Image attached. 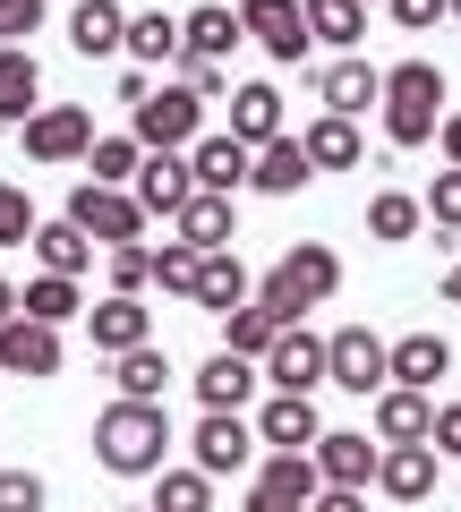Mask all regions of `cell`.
I'll use <instances>...</instances> for the list:
<instances>
[{"label": "cell", "mask_w": 461, "mask_h": 512, "mask_svg": "<svg viewBox=\"0 0 461 512\" xmlns=\"http://www.w3.org/2000/svg\"><path fill=\"white\" fill-rule=\"evenodd\" d=\"M325 350H333V384H342V393H385L393 384V342H376L368 325L325 333Z\"/></svg>", "instance_id": "9"}, {"label": "cell", "mask_w": 461, "mask_h": 512, "mask_svg": "<svg viewBox=\"0 0 461 512\" xmlns=\"http://www.w3.org/2000/svg\"><path fill=\"white\" fill-rule=\"evenodd\" d=\"M18 137H26V163H86L94 154V120L77 103H43Z\"/></svg>", "instance_id": "8"}, {"label": "cell", "mask_w": 461, "mask_h": 512, "mask_svg": "<svg viewBox=\"0 0 461 512\" xmlns=\"http://www.w3.org/2000/svg\"><path fill=\"white\" fill-rule=\"evenodd\" d=\"M120 512H154V504H120Z\"/></svg>", "instance_id": "55"}, {"label": "cell", "mask_w": 461, "mask_h": 512, "mask_svg": "<svg viewBox=\"0 0 461 512\" xmlns=\"http://www.w3.org/2000/svg\"><path fill=\"white\" fill-rule=\"evenodd\" d=\"M188 197H197V171H188V154H146V171H137V205H146L154 222H180Z\"/></svg>", "instance_id": "16"}, {"label": "cell", "mask_w": 461, "mask_h": 512, "mask_svg": "<svg viewBox=\"0 0 461 512\" xmlns=\"http://www.w3.org/2000/svg\"><path fill=\"white\" fill-rule=\"evenodd\" d=\"M265 384H274V393H316V384H333V350H325V333L291 325L274 350H265Z\"/></svg>", "instance_id": "10"}, {"label": "cell", "mask_w": 461, "mask_h": 512, "mask_svg": "<svg viewBox=\"0 0 461 512\" xmlns=\"http://www.w3.org/2000/svg\"><path fill=\"white\" fill-rule=\"evenodd\" d=\"M359 9H368V0H359Z\"/></svg>", "instance_id": "57"}, {"label": "cell", "mask_w": 461, "mask_h": 512, "mask_svg": "<svg viewBox=\"0 0 461 512\" xmlns=\"http://www.w3.org/2000/svg\"><path fill=\"white\" fill-rule=\"evenodd\" d=\"M35 111H43V69H35V52H26V43H9V52H0V120L26 128Z\"/></svg>", "instance_id": "22"}, {"label": "cell", "mask_w": 461, "mask_h": 512, "mask_svg": "<svg viewBox=\"0 0 461 512\" xmlns=\"http://www.w3.org/2000/svg\"><path fill=\"white\" fill-rule=\"evenodd\" d=\"M427 222H436V231H461V171H436V188H427Z\"/></svg>", "instance_id": "45"}, {"label": "cell", "mask_w": 461, "mask_h": 512, "mask_svg": "<svg viewBox=\"0 0 461 512\" xmlns=\"http://www.w3.org/2000/svg\"><path fill=\"white\" fill-rule=\"evenodd\" d=\"M453 26H461V0H453Z\"/></svg>", "instance_id": "56"}, {"label": "cell", "mask_w": 461, "mask_h": 512, "mask_svg": "<svg viewBox=\"0 0 461 512\" xmlns=\"http://www.w3.org/2000/svg\"><path fill=\"white\" fill-rule=\"evenodd\" d=\"M240 512H308V504H291V495H274V487H248Z\"/></svg>", "instance_id": "52"}, {"label": "cell", "mask_w": 461, "mask_h": 512, "mask_svg": "<svg viewBox=\"0 0 461 512\" xmlns=\"http://www.w3.org/2000/svg\"><path fill=\"white\" fill-rule=\"evenodd\" d=\"M436 444H385V470H376V487L393 495V504H427L436 495Z\"/></svg>", "instance_id": "20"}, {"label": "cell", "mask_w": 461, "mask_h": 512, "mask_svg": "<svg viewBox=\"0 0 461 512\" xmlns=\"http://www.w3.org/2000/svg\"><path fill=\"white\" fill-rule=\"evenodd\" d=\"M154 512H214V478L188 461V470H163L154 478Z\"/></svg>", "instance_id": "39"}, {"label": "cell", "mask_w": 461, "mask_h": 512, "mask_svg": "<svg viewBox=\"0 0 461 512\" xmlns=\"http://www.w3.org/2000/svg\"><path fill=\"white\" fill-rule=\"evenodd\" d=\"M248 393H257V359H240V350H214L197 367V402L205 410H240Z\"/></svg>", "instance_id": "26"}, {"label": "cell", "mask_w": 461, "mask_h": 512, "mask_svg": "<svg viewBox=\"0 0 461 512\" xmlns=\"http://www.w3.org/2000/svg\"><path fill=\"white\" fill-rule=\"evenodd\" d=\"M427 436H436V402L410 384H385L376 393V444H427Z\"/></svg>", "instance_id": "19"}, {"label": "cell", "mask_w": 461, "mask_h": 512, "mask_svg": "<svg viewBox=\"0 0 461 512\" xmlns=\"http://www.w3.org/2000/svg\"><path fill=\"white\" fill-rule=\"evenodd\" d=\"M163 384H171V359H163L154 342L120 359V402H163Z\"/></svg>", "instance_id": "40"}, {"label": "cell", "mask_w": 461, "mask_h": 512, "mask_svg": "<svg viewBox=\"0 0 461 512\" xmlns=\"http://www.w3.org/2000/svg\"><path fill=\"white\" fill-rule=\"evenodd\" d=\"M35 231L43 222H35V205H26V188L0 180V248H35Z\"/></svg>", "instance_id": "42"}, {"label": "cell", "mask_w": 461, "mask_h": 512, "mask_svg": "<svg viewBox=\"0 0 461 512\" xmlns=\"http://www.w3.org/2000/svg\"><path fill=\"white\" fill-rule=\"evenodd\" d=\"M427 444H436L444 461H461V402H444V410H436V436H427Z\"/></svg>", "instance_id": "48"}, {"label": "cell", "mask_w": 461, "mask_h": 512, "mask_svg": "<svg viewBox=\"0 0 461 512\" xmlns=\"http://www.w3.org/2000/svg\"><path fill=\"white\" fill-rule=\"evenodd\" d=\"M257 436L274 444V453H316V436H325V419H316V393H274V402L257 410Z\"/></svg>", "instance_id": "17"}, {"label": "cell", "mask_w": 461, "mask_h": 512, "mask_svg": "<svg viewBox=\"0 0 461 512\" xmlns=\"http://www.w3.org/2000/svg\"><path fill=\"white\" fill-rule=\"evenodd\" d=\"M308 512H368V487H325Z\"/></svg>", "instance_id": "49"}, {"label": "cell", "mask_w": 461, "mask_h": 512, "mask_svg": "<svg viewBox=\"0 0 461 512\" xmlns=\"http://www.w3.org/2000/svg\"><path fill=\"white\" fill-rule=\"evenodd\" d=\"M35 256H43V274H69V282H77V274L94 265V239L60 214V222H43V231H35Z\"/></svg>", "instance_id": "32"}, {"label": "cell", "mask_w": 461, "mask_h": 512, "mask_svg": "<svg viewBox=\"0 0 461 512\" xmlns=\"http://www.w3.org/2000/svg\"><path fill=\"white\" fill-rule=\"evenodd\" d=\"M436 146H444V171H461V111H444V128H436Z\"/></svg>", "instance_id": "51"}, {"label": "cell", "mask_w": 461, "mask_h": 512, "mask_svg": "<svg viewBox=\"0 0 461 512\" xmlns=\"http://www.w3.org/2000/svg\"><path fill=\"white\" fill-rule=\"evenodd\" d=\"M129 137H137L146 154H188V146L205 137V103H197L188 86H163L146 111H129Z\"/></svg>", "instance_id": "5"}, {"label": "cell", "mask_w": 461, "mask_h": 512, "mask_svg": "<svg viewBox=\"0 0 461 512\" xmlns=\"http://www.w3.org/2000/svg\"><path fill=\"white\" fill-rule=\"evenodd\" d=\"M257 487L291 495V504H316V495H325V470H316V453H274V461L257 470Z\"/></svg>", "instance_id": "36"}, {"label": "cell", "mask_w": 461, "mask_h": 512, "mask_svg": "<svg viewBox=\"0 0 461 512\" xmlns=\"http://www.w3.org/2000/svg\"><path fill=\"white\" fill-rule=\"evenodd\" d=\"M94 461L111 478H163L171 470V410L163 402H103L94 410Z\"/></svg>", "instance_id": "1"}, {"label": "cell", "mask_w": 461, "mask_h": 512, "mask_svg": "<svg viewBox=\"0 0 461 512\" xmlns=\"http://www.w3.org/2000/svg\"><path fill=\"white\" fill-rule=\"evenodd\" d=\"M43 35V0H0V43H26Z\"/></svg>", "instance_id": "46"}, {"label": "cell", "mask_w": 461, "mask_h": 512, "mask_svg": "<svg viewBox=\"0 0 461 512\" xmlns=\"http://www.w3.org/2000/svg\"><path fill=\"white\" fill-rule=\"evenodd\" d=\"M43 504H52V487L35 470H0V512H43Z\"/></svg>", "instance_id": "44"}, {"label": "cell", "mask_w": 461, "mask_h": 512, "mask_svg": "<svg viewBox=\"0 0 461 512\" xmlns=\"http://www.w3.org/2000/svg\"><path fill=\"white\" fill-rule=\"evenodd\" d=\"M69 222H77V231H86L94 239V248H137V239H146V205H137V188H103V180H77L69 188Z\"/></svg>", "instance_id": "4"}, {"label": "cell", "mask_w": 461, "mask_h": 512, "mask_svg": "<svg viewBox=\"0 0 461 512\" xmlns=\"http://www.w3.org/2000/svg\"><path fill=\"white\" fill-rule=\"evenodd\" d=\"M240 26H248V43H257L265 60H282V69H299V60L316 52V35H308V0H248Z\"/></svg>", "instance_id": "6"}, {"label": "cell", "mask_w": 461, "mask_h": 512, "mask_svg": "<svg viewBox=\"0 0 461 512\" xmlns=\"http://www.w3.org/2000/svg\"><path fill=\"white\" fill-rule=\"evenodd\" d=\"M257 419H240V410H205L197 419V436H188V453H197V470L205 478H240L248 461H257Z\"/></svg>", "instance_id": "7"}, {"label": "cell", "mask_w": 461, "mask_h": 512, "mask_svg": "<svg viewBox=\"0 0 461 512\" xmlns=\"http://www.w3.org/2000/svg\"><path fill=\"white\" fill-rule=\"evenodd\" d=\"M69 43H77L86 60L129 52V9H120V0H77V9H69Z\"/></svg>", "instance_id": "21"}, {"label": "cell", "mask_w": 461, "mask_h": 512, "mask_svg": "<svg viewBox=\"0 0 461 512\" xmlns=\"http://www.w3.org/2000/svg\"><path fill=\"white\" fill-rule=\"evenodd\" d=\"M333 291H342V256H333L325 239H299V248L282 256L274 274L257 282V308H274L282 325H299V316H308V308H325Z\"/></svg>", "instance_id": "2"}, {"label": "cell", "mask_w": 461, "mask_h": 512, "mask_svg": "<svg viewBox=\"0 0 461 512\" xmlns=\"http://www.w3.org/2000/svg\"><path fill=\"white\" fill-rule=\"evenodd\" d=\"M299 146H308L316 171H359V154H368V146H359V128H351V120H333V111H316V120L299 128Z\"/></svg>", "instance_id": "29"}, {"label": "cell", "mask_w": 461, "mask_h": 512, "mask_svg": "<svg viewBox=\"0 0 461 512\" xmlns=\"http://www.w3.org/2000/svg\"><path fill=\"white\" fill-rule=\"evenodd\" d=\"M436 376H453V342H444V333H402V342H393V384L436 393Z\"/></svg>", "instance_id": "23"}, {"label": "cell", "mask_w": 461, "mask_h": 512, "mask_svg": "<svg viewBox=\"0 0 461 512\" xmlns=\"http://www.w3.org/2000/svg\"><path fill=\"white\" fill-rule=\"evenodd\" d=\"M0 52H9V43H0Z\"/></svg>", "instance_id": "58"}, {"label": "cell", "mask_w": 461, "mask_h": 512, "mask_svg": "<svg viewBox=\"0 0 461 512\" xmlns=\"http://www.w3.org/2000/svg\"><path fill=\"white\" fill-rule=\"evenodd\" d=\"M86 171H94L103 188H137V171H146V146H137V137H94Z\"/></svg>", "instance_id": "38"}, {"label": "cell", "mask_w": 461, "mask_h": 512, "mask_svg": "<svg viewBox=\"0 0 461 512\" xmlns=\"http://www.w3.org/2000/svg\"><path fill=\"white\" fill-rule=\"evenodd\" d=\"M188 171H197L205 197H240V188L257 180V146H240L231 128H214V137H197V146H188Z\"/></svg>", "instance_id": "11"}, {"label": "cell", "mask_w": 461, "mask_h": 512, "mask_svg": "<svg viewBox=\"0 0 461 512\" xmlns=\"http://www.w3.org/2000/svg\"><path fill=\"white\" fill-rule=\"evenodd\" d=\"M316 103L333 111V120H359L368 103H385V69H368V60H333V69H316Z\"/></svg>", "instance_id": "15"}, {"label": "cell", "mask_w": 461, "mask_h": 512, "mask_svg": "<svg viewBox=\"0 0 461 512\" xmlns=\"http://www.w3.org/2000/svg\"><path fill=\"white\" fill-rule=\"evenodd\" d=\"M231 137H240V146H274V137H291V128H282V94L265 86V77L231 94Z\"/></svg>", "instance_id": "27"}, {"label": "cell", "mask_w": 461, "mask_h": 512, "mask_svg": "<svg viewBox=\"0 0 461 512\" xmlns=\"http://www.w3.org/2000/svg\"><path fill=\"white\" fill-rule=\"evenodd\" d=\"M129 60H137V69L180 60V18H171V9H137V18H129Z\"/></svg>", "instance_id": "33"}, {"label": "cell", "mask_w": 461, "mask_h": 512, "mask_svg": "<svg viewBox=\"0 0 461 512\" xmlns=\"http://www.w3.org/2000/svg\"><path fill=\"white\" fill-rule=\"evenodd\" d=\"M248 299H257L248 265H240L231 248H214V256H205V282H197V308H205V316H231V308H248Z\"/></svg>", "instance_id": "28"}, {"label": "cell", "mask_w": 461, "mask_h": 512, "mask_svg": "<svg viewBox=\"0 0 461 512\" xmlns=\"http://www.w3.org/2000/svg\"><path fill=\"white\" fill-rule=\"evenodd\" d=\"M18 316H26V291H18V282H0V333L18 325Z\"/></svg>", "instance_id": "53"}, {"label": "cell", "mask_w": 461, "mask_h": 512, "mask_svg": "<svg viewBox=\"0 0 461 512\" xmlns=\"http://www.w3.org/2000/svg\"><path fill=\"white\" fill-rule=\"evenodd\" d=\"M60 325H35V316H18V325L0 333V376H26V384H43V376H60Z\"/></svg>", "instance_id": "13"}, {"label": "cell", "mask_w": 461, "mask_h": 512, "mask_svg": "<svg viewBox=\"0 0 461 512\" xmlns=\"http://www.w3.org/2000/svg\"><path fill=\"white\" fill-rule=\"evenodd\" d=\"M103 274H111V291H120V299H146L154 291V248H146V239H137V248H111Z\"/></svg>", "instance_id": "41"}, {"label": "cell", "mask_w": 461, "mask_h": 512, "mask_svg": "<svg viewBox=\"0 0 461 512\" xmlns=\"http://www.w3.org/2000/svg\"><path fill=\"white\" fill-rule=\"evenodd\" d=\"M308 35H316V43H333V52L351 60V52H359V35H368V9H359V0H308Z\"/></svg>", "instance_id": "34"}, {"label": "cell", "mask_w": 461, "mask_h": 512, "mask_svg": "<svg viewBox=\"0 0 461 512\" xmlns=\"http://www.w3.org/2000/svg\"><path fill=\"white\" fill-rule=\"evenodd\" d=\"M180 86L197 94V103H231V94H240V86H231V69H222V60H180Z\"/></svg>", "instance_id": "43"}, {"label": "cell", "mask_w": 461, "mask_h": 512, "mask_svg": "<svg viewBox=\"0 0 461 512\" xmlns=\"http://www.w3.org/2000/svg\"><path fill=\"white\" fill-rule=\"evenodd\" d=\"M86 333H94V350H103V359H129V350L154 342V308H146V299H120V291H111L103 308H86Z\"/></svg>", "instance_id": "14"}, {"label": "cell", "mask_w": 461, "mask_h": 512, "mask_svg": "<svg viewBox=\"0 0 461 512\" xmlns=\"http://www.w3.org/2000/svg\"><path fill=\"white\" fill-rule=\"evenodd\" d=\"M393 9V26H410V35H427L436 18H453V0H385Z\"/></svg>", "instance_id": "47"}, {"label": "cell", "mask_w": 461, "mask_h": 512, "mask_svg": "<svg viewBox=\"0 0 461 512\" xmlns=\"http://www.w3.org/2000/svg\"><path fill=\"white\" fill-rule=\"evenodd\" d=\"M316 180V163H308V146L299 137H274V146H257V197H299V188Z\"/></svg>", "instance_id": "25"}, {"label": "cell", "mask_w": 461, "mask_h": 512, "mask_svg": "<svg viewBox=\"0 0 461 512\" xmlns=\"http://www.w3.org/2000/svg\"><path fill=\"white\" fill-rule=\"evenodd\" d=\"M419 222H427V197H410V188H376L368 197V239H385V248L419 239Z\"/></svg>", "instance_id": "30"}, {"label": "cell", "mask_w": 461, "mask_h": 512, "mask_svg": "<svg viewBox=\"0 0 461 512\" xmlns=\"http://www.w3.org/2000/svg\"><path fill=\"white\" fill-rule=\"evenodd\" d=\"M120 103L146 111V103H154V77H146V69H120Z\"/></svg>", "instance_id": "50"}, {"label": "cell", "mask_w": 461, "mask_h": 512, "mask_svg": "<svg viewBox=\"0 0 461 512\" xmlns=\"http://www.w3.org/2000/svg\"><path fill=\"white\" fill-rule=\"evenodd\" d=\"M436 128H444V69L436 60L385 69V137L393 146H436Z\"/></svg>", "instance_id": "3"}, {"label": "cell", "mask_w": 461, "mask_h": 512, "mask_svg": "<svg viewBox=\"0 0 461 512\" xmlns=\"http://www.w3.org/2000/svg\"><path fill=\"white\" fill-rule=\"evenodd\" d=\"M26 316H35V325H77V316H86V291H77L69 274H35L26 282Z\"/></svg>", "instance_id": "35"}, {"label": "cell", "mask_w": 461, "mask_h": 512, "mask_svg": "<svg viewBox=\"0 0 461 512\" xmlns=\"http://www.w3.org/2000/svg\"><path fill=\"white\" fill-rule=\"evenodd\" d=\"M248 43L240 9H222V0H205V9H188L180 18V60H231Z\"/></svg>", "instance_id": "18"}, {"label": "cell", "mask_w": 461, "mask_h": 512, "mask_svg": "<svg viewBox=\"0 0 461 512\" xmlns=\"http://www.w3.org/2000/svg\"><path fill=\"white\" fill-rule=\"evenodd\" d=\"M171 239H188V248L197 256H214V248H231V239H240V214H231V197H188V214L171 222Z\"/></svg>", "instance_id": "24"}, {"label": "cell", "mask_w": 461, "mask_h": 512, "mask_svg": "<svg viewBox=\"0 0 461 512\" xmlns=\"http://www.w3.org/2000/svg\"><path fill=\"white\" fill-rule=\"evenodd\" d=\"M197 282H205V256L188 248V239H163V248H154V291L197 299Z\"/></svg>", "instance_id": "37"}, {"label": "cell", "mask_w": 461, "mask_h": 512, "mask_svg": "<svg viewBox=\"0 0 461 512\" xmlns=\"http://www.w3.org/2000/svg\"><path fill=\"white\" fill-rule=\"evenodd\" d=\"M282 333H291V325H282L274 308H257V299H248V308H231V316H222V350H240V359H257V367H265V350H274Z\"/></svg>", "instance_id": "31"}, {"label": "cell", "mask_w": 461, "mask_h": 512, "mask_svg": "<svg viewBox=\"0 0 461 512\" xmlns=\"http://www.w3.org/2000/svg\"><path fill=\"white\" fill-rule=\"evenodd\" d=\"M444 299H453V308H461V256H453V274H444Z\"/></svg>", "instance_id": "54"}, {"label": "cell", "mask_w": 461, "mask_h": 512, "mask_svg": "<svg viewBox=\"0 0 461 512\" xmlns=\"http://www.w3.org/2000/svg\"><path fill=\"white\" fill-rule=\"evenodd\" d=\"M316 470H325V487H376L385 444H368V427H325L316 436Z\"/></svg>", "instance_id": "12"}]
</instances>
